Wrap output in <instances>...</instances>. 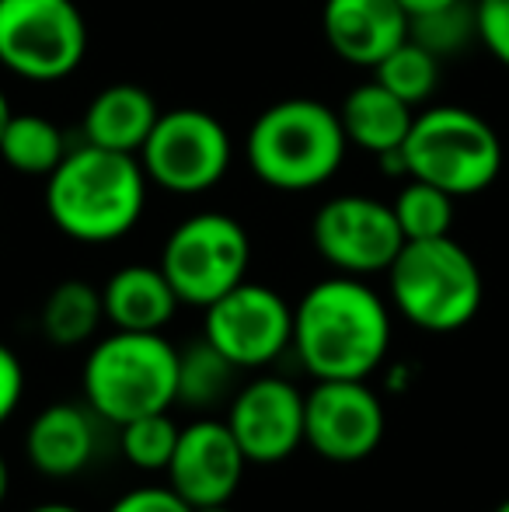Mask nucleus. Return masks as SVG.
<instances>
[{
	"mask_svg": "<svg viewBox=\"0 0 509 512\" xmlns=\"http://www.w3.org/2000/svg\"><path fill=\"white\" fill-rule=\"evenodd\" d=\"M7 492H11V471H7V460H4V453H0V506H4Z\"/></svg>",
	"mask_w": 509,
	"mask_h": 512,
	"instance_id": "31",
	"label": "nucleus"
},
{
	"mask_svg": "<svg viewBox=\"0 0 509 512\" xmlns=\"http://www.w3.org/2000/svg\"><path fill=\"white\" fill-rule=\"evenodd\" d=\"M147 185L140 157L81 143L46 178V213L70 241L112 244L140 223Z\"/></svg>",
	"mask_w": 509,
	"mask_h": 512,
	"instance_id": "2",
	"label": "nucleus"
},
{
	"mask_svg": "<svg viewBox=\"0 0 509 512\" xmlns=\"http://www.w3.org/2000/svg\"><path fill=\"white\" fill-rule=\"evenodd\" d=\"M412 18L398 0H325L321 32L332 53L353 67H370L408 39Z\"/></svg>",
	"mask_w": 509,
	"mask_h": 512,
	"instance_id": "15",
	"label": "nucleus"
},
{
	"mask_svg": "<svg viewBox=\"0 0 509 512\" xmlns=\"http://www.w3.org/2000/svg\"><path fill=\"white\" fill-rule=\"evenodd\" d=\"M492 512H509V499H506V502H499V506L492 509Z\"/></svg>",
	"mask_w": 509,
	"mask_h": 512,
	"instance_id": "35",
	"label": "nucleus"
},
{
	"mask_svg": "<svg viewBox=\"0 0 509 512\" xmlns=\"http://www.w3.org/2000/svg\"><path fill=\"white\" fill-rule=\"evenodd\" d=\"M28 512H81L77 506H67V502H46V506H35Z\"/></svg>",
	"mask_w": 509,
	"mask_h": 512,
	"instance_id": "33",
	"label": "nucleus"
},
{
	"mask_svg": "<svg viewBox=\"0 0 509 512\" xmlns=\"http://www.w3.org/2000/svg\"><path fill=\"white\" fill-rule=\"evenodd\" d=\"M408 39H415L419 46H426L433 56L447 60L454 53H464L471 42L478 39V11L471 0H457L440 11H429L412 18L408 25Z\"/></svg>",
	"mask_w": 509,
	"mask_h": 512,
	"instance_id": "25",
	"label": "nucleus"
},
{
	"mask_svg": "<svg viewBox=\"0 0 509 512\" xmlns=\"http://www.w3.org/2000/svg\"><path fill=\"white\" fill-rule=\"evenodd\" d=\"M234 373L238 366L217 349L210 345L206 338L199 342L185 345L178 352V394L175 401L182 405H192V408H213L231 394L234 387Z\"/></svg>",
	"mask_w": 509,
	"mask_h": 512,
	"instance_id": "22",
	"label": "nucleus"
},
{
	"mask_svg": "<svg viewBox=\"0 0 509 512\" xmlns=\"http://www.w3.org/2000/svg\"><path fill=\"white\" fill-rule=\"evenodd\" d=\"M109 512H192V506L171 485L168 488L143 485V488H133V492L119 495L109 506Z\"/></svg>",
	"mask_w": 509,
	"mask_h": 512,
	"instance_id": "28",
	"label": "nucleus"
},
{
	"mask_svg": "<svg viewBox=\"0 0 509 512\" xmlns=\"http://www.w3.org/2000/svg\"><path fill=\"white\" fill-rule=\"evenodd\" d=\"M478 42L509 70V0H475Z\"/></svg>",
	"mask_w": 509,
	"mask_h": 512,
	"instance_id": "27",
	"label": "nucleus"
},
{
	"mask_svg": "<svg viewBox=\"0 0 509 512\" xmlns=\"http://www.w3.org/2000/svg\"><path fill=\"white\" fill-rule=\"evenodd\" d=\"M394 216L405 234V241H429V237H447L454 227V196L419 178H408L394 196Z\"/></svg>",
	"mask_w": 509,
	"mask_h": 512,
	"instance_id": "24",
	"label": "nucleus"
},
{
	"mask_svg": "<svg viewBox=\"0 0 509 512\" xmlns=\"http://www.w3.org/2000/svg\"><path fill=\"white\" fill-rule=\"evenodd\" d=\"M161 108L140 84H109L91 98L84 112V143L140 157L147 136L154 133Z\"/></svg>",
	"mask_w": 509,
	"mask_h": 512,
	"instance_id": "17",
	"label": "nucleus"
},
{
	"mask_svg": "<svg viewBox=\"0 0 509 512\" xmlns=\"http://www.w3.org/2000/svg\"><path fill=\"white\" fill-rule=\"evenodd\" d=\"M67 136L39 112H14L0 136V157L11 171L28 178H49L67 157Z\"/></svg>",
	"mask_w": 509,
	"mask_h": 512,
	"instance_id": "20",
	"label": "nucleus"
},
{
	"mask_svg": "<svg viewBox=\"0 0 509 512\" xmlns=\"http://www.w3.org/2000/svg\"><path fill=\"white\" fill-rule=\"evenodd\" d=\"M311 237L318 255L342 276H377L387 272L405 234L398 227L391 203L374 196H335L314 213Z\"/></svg>",
	"mask_w": 509,
	"mask_h": 512,
	"instance_id": "10",
	"label": "nucleus"
},
{
	"mask_svg": "<svg viewBox=\"0 0 509 512\" xmlns=\"http://www.w3.org/2000/svg\"><path fill=\"white\" fill-rule=\"evenodd\" d=\"M398 4L405 7L408 18H419V14L440 11V7H450V4H457V0H398Z\"/></svg>",
	"mask_w": 509,
	"mask_h": 512,
	"instance_id": "30",
	"label": "nucleus"
},
{
	"mask_svg": "<svg viewBox=\"0 0 509 512\" xmlns=\"http://www.w3.org/2000/svg\"><path fill=\"white\" fill-rule=\"evenodd\" d=\"M248 457L234 439L231 425L217 418H196L178 432V446L168 464V485L196 506L231 502L245 478Z\"/></svg>",
	"mask_w": 509,
	"mask_h": 512,
	"instance_id": "14",
	"label": "nucleus"
},
{
	"mask_svg": "<svg viewBox=\"0 0 509 512\" xmlns=\"http://www.w3.org/2000/svg\"><path fill=\"white\" fill-rule=\"evenodd\" d=\"M234 143L224 122L206 108L161 112L154 133L140 150V164L154 185L175 196H199L224 182Z\"/></svg>",
	"mask_w": 509,
	"mask_h": 512,
	"instance_id": "9",
	"label": "nucleus"
},
{
	"mask_svg": "<svg viewBox=\"0 0 509 512\" xmlns=\"http://www.w3.org/2000/svg\"><path fill=\"white\" fill-rule=\"evenodd\" d=\"M384 429V405L363 380H318L304 394V443L332 464L367 460Z\"/></svg>",
	"mask_w": 509,
	"mask_h": 512,
	"instance_id": "12",
	"label": "nucleus"
},
{
	"mask_svg": "<svg viewBox=\"0 0 509 512\" xmlns=\"http://www.w3.org/2000/svg\"><path fill=\"white\" fill-rule=\"evenodd\" d=\"M11 115H14V108H11V102H7L4 91H0V136H4L7 122H11Z\"/></svg>",
	"mask_w": 509,
	"mask_h": 512,
	"instance_id": "32",
	"label": "nucleus"
},
{
	"mask_svg": "<svg viewBox=\"0 0 509 512\" xmlns=\"http://www.w3.org/2000/svg\"><path fill=\"white\" fill-rule=\"evenodd\" d=\"M408 178H419L454 199L485 192L503 171V143L478 112L433 105L415 115L405 140Z\"/></svg>",
	"mask_w": 509,
	"mask_h": 512,
	"instance_id": "6",
	"label": "nucleus"
},
{
	"mask_svg": "<svg viewBox=\"0 0 509 512\" xmlns=\"http://www.w3.org/2000/svg\"><path fill=\"white\" fill-rule=\"evenodd\" d=\"M88 56V21L74 0H0V67L53 84Z\"/></svg>",
	"mask_w": 509,
	"mask_h": 512,
	"instance_id": "7",
	"label": "nucleus"
},
{
	"mask_svg": "<svg viewBox=\"0 0 509 512\" xmlns=\"http://www.w3.org/2000/svg\"><path fill=\"white\" fill-rule=\"evenodd\" d=\"M248 464H279L304 443V394L279 377L241 387L224 418Z\"/></svg>",
	"mask_w": 509,
	"mask_h": 512,
	"instance_id": "13",
	"label": "nucleus"
},
{
	"mask_svg": "<svg viewBox=\"0 0 509 512\" xmlns=\"http://www.w3.org/2000/svg\"><path fill=\"white\" fill-rule=\"evenodd\" d=\"M192 512H234L231 502H213V506H196Z\"/></svg>",
	"mask_w": 509,
	"mask_h": 512,
	"instance_id": "34",
	"label": "nucleus"
},
{
	"mask_svg": "<svg viewBox=\"0 0 509 512\" xmlns=\"http://www.w3.org/2000/svg\"><path fill=\"white\" fill-rule=\"evenodd\" d=\"M178 425L168 418V411L140 415L133 422L119 425V450L140 471H168L171 453L178 446Z\"/></svg>",
	"mask_w": 509,
	"mask_h": 512,
	"instance_id": "26",
	"label": "nucleus"
},
{
	"mask_svg": "<svg viewBox=\"0 0 509 512\" xmlns=\"http://www.w3.org/2000/svg\"><path fill=\"white\" fill-rule=\"evenodd\" d=\"M252 237L227 213H192L168 234L161 269L178 300L210 307L227 290L248 279Z\"/></svg>",
	"mask_w": 509,
	"mask_h": 512,
	"instance_id": "8",
	"label": "nucleus"
},
{
	"mask_svg": "<svg viewBox=\"0 0 509 512\" xmlns=\"http://www.w3.org/2000/svg\"><path fill=\"white\" fill-rule=\"evenodd\" d=\"M203 310V338L238 370L276 363L286 345H293V307L262 283L245 279Z\"/></svg>",
	"mask_w": 509,
	"mask_h": 512,
	"instance_id": "11",
	"label": "nucleus"
},
{
	"mask_svg": "<svg viewBox=\"0 0 509 512\" xmlns=\"http://www.w3.org/2000/svg\"><path fill=\"white\" fill-rule=\"evenodd\" d=\"M102 317H105L102 290H95L84 279H63L60 286L49 290L39 324H42V335L53 345L74 349V345H84L95 335Z\"/></svg>",
	"mask_w": 509,
	"mask_h": 512,
	"instance_id": "21",
	"label": "nucleus"
},
{
	"mask_svg": "<svg viewBox=\"0 0 509 512\" xmlns=\"http://www.w3.org/2000/svg\"><path fill=\"white\" fill-rule=\"evenodd\" d=\"M440 63V56H433L426 46H419L415 39H405L374 67V81H381L401 102L419 108L433 98L436 84H440Z\"/></svg>",
	"mask_w": 509,
	"mask_h": 512,
	"instance_id": "23",
	"label": "nucleus"
},
{
	"mask_svg": "<svg viewBox=\"0 0 509 512\" xmlns=\"http://www.w3.org/2000/svg\"><path fill=\"white\" fill-rule=\"evenodd\" d=\"M178 394V349L161 331H112L84 359V401L98 418L126 425L168 411Z\"/></svg>",
	"mask_w": 509,
	"mask_h": 512,
	"instance_id": "4",
	"label": "nucleus"
},
{
	"mask_svg": "<svg viewBox=\"0 0 509 512\" xmlns=\"http://www.w3.org/2000/svg\"><path fill=\"white\" fill-rule=\"evenodd\" d=\"M105 317L119 331H164L175 317L178 293L161 265H123L102 286Z\"/></svg>",
	"mask_w": 509,
	"mask_h": 512,
	"instance_id": "18",
	"label": "nucleus"
},
{
	"mask_svg": "<svg viewBox=\"0 0 509 512\" xmlns=\"http://www.w3.org/2000/svg\"><path fill=\"white\" fill-rule=\"evenodd\" d=\"M21 394H25V370H21V359L0 342V425L18 411Z\"/></svg>",
	"mask_w": 509,
	"mask_h": 512,
	"instance_id": "29",
	"label": "nucleus"
},
{
	"mask_svg": "<svg viewBox=\"0 0 509 512\" xmlns=\"http://www.w3.org/2000/svg\"><path fill=\"white\" fill-rule=\"evenodd\" d=\"M391 300L415 328L450 335L475 321L485 300V283L478 262L454 237L405 241L387 269Z\"/></svg>",
	"mask_w": 509,
	"mask_h": 512,
	"instance_id": "5",
	"label": "nucleus"
},
{
	"mask_svg": "<svg viewBox=\"0 0 509 512\" xmlns=\"http://www.w3.org/2000/svg\"><path fill=\"white\" fill-rule=\"evenodd\" d=\"M339 119H342V129H346L349 143H356V147L367 150V154L381 157L387 150L405 147L415 112L408 102L391 95L381 81H367L346 95V102L339 108Z\"/></svg>",
	"mask_w": 509,
	"mask_h": 512,
	"instance_id": "19",
	"label": "nucleus"
},
{
	"mask_svg": "<svg viewBox=\"0 0 509 512\" xmlns=\"http://www.w3.org/2000/svg\"><path fill=\"white\" fill-rule=\"evenodd\" d=\"M25 453L32 467L46 478H74L95 457V422L91 411L60 401L32 418L25 436Z\"/></svg>",
	"mask_w": 509,
	"mask_h": 512,
	"instance_id": "16",
	"label": "nucleus"
},
{
	"mask_svg": "<svg viewBox=\"0 0 509 512\" xmlns=\"http://www.w3.org/2000/svg\"><path fill=\"white\" fill-rule=\"evenodd\" d=\"M346 147L339 112L318 98H283L248 129V164L276 192H311L332 182Z\"/></svg>",
	"mask_w": 509,
	"mask_h": 512,
	"instance_id": "3",
	"label": "nucleus"
},
{
	"mask_svg": "<svg viewBox=\"0 0 509 512\" xmlns=\"http://www.w3.org/2000/svg\"><path fill=\"white\" fill-rule=\"evenodd\" d=\"M293 349L314 380H367L391 349L387 304L360 276L321 279L293 307Z\"/></svg>",
	"mask_w": 509,
	"mask_h": 512,
	"instance_id": "1",
	"label": "nucleus"
}]
</instances>
